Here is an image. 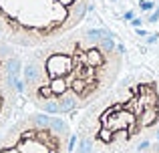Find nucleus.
<instances>
[{"label":"nucleus","instance_id":"obj_1","mask_svg":"<svg viewBox=\"0 0 159 153\" xmlns=\"http://www.w3.org/2000/svg\"><path fill=\"white\" fill-rule=\"evenodd\" d=\"M123 48L103 28H83L22 55V97L57 117L83 113L123 77Z\"/></svg>","mask_w":159,"mask_h":153},{"label":"nucleus","instance_id":"obj_2","mask_svg":"<svg viewBox=\"0 0 159 153\" xmlns=\"http://www.w3.org/2000/svg\"><path fill=\"white\" fill-rule=\"evenodd\" d=\"M73 153H143L159 143V79L123 75L81 113Z\"/></svg>","mask_w":159,"mask_h":153},{"label":"nucleus","instance_id":"obj_3","mask_svg":"<svg viewBox=\"0 0 159 153\" xmlns=\"http://www.w3.org/2000/svg\"><path fill=\"white\" fill-rule=\"evenodd\" d=\"M89 8L91 0H0V34L30 51L81 26Z\"/></svg>","mask_w":159,"mask_h":153},{"label":"nucleus","instance_id":"obj_4","mask_svg":"<svg viewBox=\"0 0 159 153\" xmlns=\"http://www.w3.org/2000/svg\"><path fill=\"white\" fill-rule=\"evenodd\" d=\"M75 135L62 117L43 111L12 119L0 133V153H73Z\"/></svg>","mask_w":159,"mask_h":153},{"label":"nucleus","instance_id":"obj_5","mask_svg":"<svg viewBox=\"0 0 159 153\" xmlns=\"http://www.w3.org/2000/svg\"><path fill=\"white\" fill-rule=\"evenodd\" d=\"M20 73H22L20 48L6 43V38L0 34V133L14 119L20 99V91L16 87Z\"/></svg>","mask_w":159,"mask_h":153},{"label":"nucleus","instance_id":"obj_6","mask_svg":"<svg viewBox=\"0 0 159 153\" xmlns=\"http://www.w3.org/2000/svg\"><path fill=\"white\" fill-rule=\"evenodd\" d=\"M143 153H159V143L157 145H153L151 149H147V151H143Z\"/></svg>","mask_w":159,"mask_h":153}]
</instances>
